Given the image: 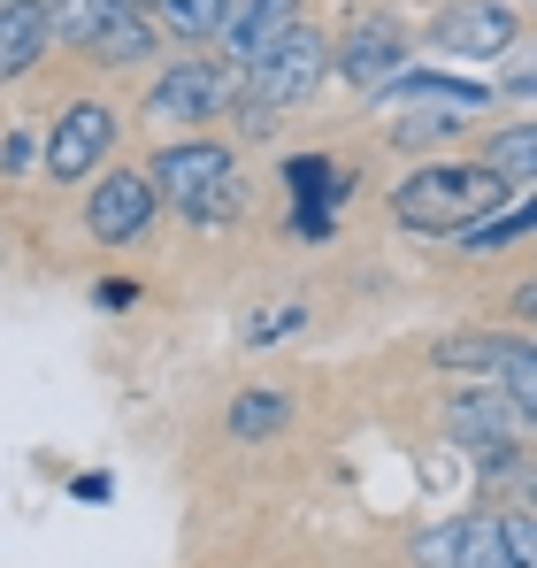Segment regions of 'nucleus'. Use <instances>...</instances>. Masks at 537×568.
Instances as JSON below:
<instances>
[{"label": "nucleus", "instance_id": "6ab92c4d", "mask_svg": "<svg viewBox=\"0 0 537 568\" xmlns=\"http://www.w3.org/2000/svg\"><path fill=\"white\" fill-rule=\"evenodd\" d=\"M284 423H292V399L284 392H239L231 399V438H246V446L254 438H276Z\"/></svg>", "mask_w": 537, "mask_h": 568}, {"label": "nucleus", "instance_id": "393cba45", "mask_svg": "<svg viewBox=\"0 0 537 568\" xmlns=\"http://www.w3.org/2000/svg\"><path fill=\"white\" fill-rule=\"evenodd\" d=\"M23 154H31V139H0V170H8V178L23 170Z\"/></svg>", "mask_w": 537, "mask_h": 568}, {"label": "nucleus", "instance_id": "412c9836", "mask_svg": "<svg viewBox=\"0 0 537 568\" xmlns=\"http://www.w3.org/2000/svg\"><path fill=\"white\" fill-rule=\"evenodd\" d=\"M499 523H507V554H515V568H537V507H499Z\"/></svg>", "mask_w": 537, "mask_h": 568}, {"label": "nucleus", "instance_id": "39448f33", "mask_svg": "<svg viewBox=\"0 0 537 568\" xmlns=\"http://www.w3.org/2000/svg\"><path fill=\"white\" fill-rule=\"evenodd\" d=\"M338 78V39H323L315 23H300L276 54H262L254 70H246V108H268V115H284V108H300V100H315L323 85Z\"/></svg>", "mask_w": 537, "mask_h": 568}, {"label": "nucleus", "instance_id": "4468645a", "mask_svg": "<svg viewBox=\"0 0 537 568\" xmlns=\"http://www.w3.org/2000/svg\"><path fill=\"white\" fill-rule=\"evenodd\" d=\"M392 108H438V115H484L492 108V85H476V78H446V70H407V78H392L384 85Z\"/></svg>", "mask_w": 537, "mask_h": 568}, {"label": "nucleus", "instance_id": "ddd939ff", "mask_svg": "<svg viewBox=\"0 0 537 568\" xmlns=\"http://www.w3.org/2000/svg\"><path fill=\"white\" fill-rule=\"evenodd\" d=\"M54 47V8L47 0H0V85L39 70Z\"/></svg>", "mask_w": 537, "mask_h": 568}, {"label": "nucleus", "instance_id": "1a4fd4ad", "mask_svg": "<svg viewBox=\"0 0 537 568\" xmlns=\"http://www.w3.org/2000/svg\"><path fill=\"white\" fill-rule=\"evenodd\" d=\"M162 207L170 200L154 185V170H100V185L85 192V231L100 246H139Z\"/></svg>", "mask_w": 537, "mask_h": 568}, {"label": "nucleus", "instance_id": "f8f14e48", "mask_svg": "<svg viewBox=\"0 0 537 568\" xmlns=\"http://www.w3.org/2000/svg\"><path fill=\"white\" fill-rule=\"evenodd\" d=\"M307 0H231V16H223V62H239V70H254L262 54H276L307 16H300Z\"/></svg>", "mask_w": 537, "mask_h": 568}, {"label": "nucleus", "instance_id": "9b49d317", "mask_svg": "<svg viewBox=\"0 0 537 568\" xmlns=\"http://www.w3.org/2000/svg\"><path fill=\"white\" fill-rule=\"evenodd\" d=\"M415 568H515L499 515H453L415 538Z\"/></svg>", "mask_w": 537, "mask_h": 568}, {"label": "nucleus", "instance_id": "0eeeda50", "mask_svg": "<svg viewBox=\"0 0 537 568\" xmlns=\"http://www.w3.org/2000/svg\"><path fill=\"white\" fill-rule=\"evenodd\" d=\"M430 47L453 62H499L523 47V8L515 0H446L430 16Z\"/></svg>", "mask_w": 537, "mask_h": 568}, {"label": "nucleus", "instance_id": "a211bd4d", "mask_svg": "<svg viewBox=\"0 0 537 568\" xmlns=\"http://www.w3.org/2000/svg\"><path fill=\"white\" fill-rule=\"evenodd\" d=\"M484 162L499 178H515V185H537V123H499L484 139Z\"/></svg>", "mask_w": 537, "mask_h": 568}, {"label": "nucleus", "instance_id": "f03ea898", "mask_svg": "<svg viewBox=\"0 0 537 568\" xmlns=\"http://www.w3.org/2000/svg\"><path fill=\"white\" fill-rule=\"evenodd\" d=\"M146 170H154L162 200L178 207L184 223H223V215H239V200H246L239 154H231L223 139H170Z\"/></svg>", "mask_w": 537, "mask_h": 568}, {"label": "nucleus", "instance_id": "9d476101", "mask_svg": "<svg viewBox=\"0 0 537 568\" xmlns=\"http://www.w3.org/2000/svg\"><path fill=\"white\" fill-rule=\"evenodd\" d=\"M415 62H407V23L399 16H361L354 31L338 39V78L354 85V93H384L392 78H407Z\"/></svg>", "mask_w": 537, "mask_h": 568}, {"label": "nucleus", "instance_id": "f257e3e1", "mask_svg": "<svg viewBox=\"0 0 537 568\" xmlns=\"http://www.w3.org/2000/svg\"><path fill=\"white\" fill-rule=\"evenodd\" d=\"M515 200V178H499L492 162H423L392 185V215L415 239H460L468 223L499 215Z\"/></svg>", "mask_w": 537, "mask_h": 568}, {"label": "nucleus", "instance_id": "5701e85b", "mask_svg": "<svg viewBox=\"0 0 537 568\" xmlns=\"http://www.w3.org/2000/svg\"><path fill=\"white\" fill-rule=\"evenodd\" d=\"M284 185L300 192V200H315V192H338V185H331V162H292V170H284Z\"/></svg>", "mask_w": 537, "mask_h": 568}, {"label": "nucleus", "instance_id": "20e7f679", "mask_svg": "<svg viewBox=\"0 0 537 568\" xmlns=\"http://www.w3.org/2000/svg\"><path fill=\"white\" fill-rule=\"evenodd\" d=\"M438 369H468V377H492L537 430V331H453L430 346Z\"/></svg>", "mask_w": 537, "mask_h": 568}, {"label": "nucleus", "instance_id": "b1692460", "mask_svg": "<svg viewBox=\"0 0 537 568\" xmlns=\"http://www.w3.org/2000/svg\"><path fill=\"white\" fill-rule=\"evenodd\" d=\"M507 307H515V323H523V331H537V277L515 284V300H507Z\"/></svg>", "mask_w": 537, "mask_h": 568}, {"label": "nucleus", "instance_id": "2eb2a0df", "mask_svg": "<svg viewBox=\"0 0 537 568\" xmlns=\"http://www.w3.org/2000/svg\"><path fill=\"white\" fill-rule=\"evenodd\" d=\"M54 8V39L62 47H92L115 16H154V0H47Z\"/></svg>", "mask_w": 537, "mask_h": 568}, {"label": "nucleus", "instance_id": "a878e982", "mask_svg": "<svg viewBox=\"0 0 537 568\" xmlns=\"http://www.w3.org/2000/svg\"><path fill=\"white\" fill-rule=\"evenodd\" d=\"M523 491H530V507H537V476H530V484H523Z\"/></svg>", "mask_w": 537, "mask_h": 568}, {"label": "nucleus", "instance_id": "6e6552de", "mask_svg": "<svg viewBox=\"0 0 537 568\" xmlns=\"http://www.w3.org/2000/svg\"><path fill=\"white\" fill-rule=\"evenodd\" d=\"M115 108L108 100H70L54 123H47V146H39V162H47V178L54 185H85L92 170L115 154Z\"/></svg>", "mask_w": 537, "mask_h": 568}, {"label": "nucleus", "instance_id": "dca6fc26", "mask_svg": "<svg viewBox=\"0 0 537 568\" xmlns=\"http://www.w3.org/2000/svg\"><path fill=\"white\" fill-rule=\"evenodd\" d=\"M154 39H162V23H154V16H115L85 54L100 62V70H131V62H146V54H154Z\"/></svg>", "mask_w": 537, "mask_h": 568}, {"label": "nucleus", "instance_id": "4be33fe9", "mask_svg": "<svg viewBox=\"0 0 537 568\" xmlns=\"http://www.w3.org/2000/svg\"><path fill=\"white\" fill-rule=\"evenodd\" d=\"M499 93L507 100H537V47H515V70L499 78Z\"/></svg>", "mask_w": 537, "mask_h": 568}, {"label": "nucleus", "instance_id": "7ed1b4c3", "mask_svg": "<svg viewBox=\"0 0 537 568\" xmlns=\"http://www.w3.org/2000/svg\"><path fill=\"white\" fill-rule=\"evenodd\" d=\"M438 423H446V438L460 446V454H476L484 469L499 476V469H515V454L530 446L537 430H530V415L499 392V384L484 377V384H468V392H453L446 407H438Z\"/></svg>", "mask_w": 537, "mask_h": 568}, {"label": "nucleus", "instance_id": "aec40b11", "mask_svg": "<svg viewBox=\"0 0 537 568\" xmlns=\"http://www.w3.org/2000/svg\"><path fill=\"white\" fill-rule=\"evenodd\" d=\"M453 131H460V115H438V108H407V115L392 123V146H430V139L446 146Z\"/></svg>", "mask_w": 537, "mask_h": 568}, {"label": "nucleus", "instance_id": "423d86ee", "mask_svg": "<svg viewBox=\"0 0 537 568\" xmlns=\"http://www.w3.org/2000/svg\"><path fill=\"white\" fill-rule=\"evenodd\" d=\"M239 62H215L200 47H184L178 62H162V78L146 85V123H215L239 100Z\"/></svg>", "mask_w": 537, "mask_h": 568}, {"label": "nucleus", "instance_id": "f3484780", "mask_svg": "<svg viewBox=\"0 0 537 568\" xmlns=\"http://www.w3.org/2000/svg\"><path fill=\"white\" fill-rule=\"evenodd\" d=\"M223 16H231V0H154V23H162L178 47H207V39H223Z\"/></svg>", "mask_w": 537, "mask_h": 568}]
</instances>
